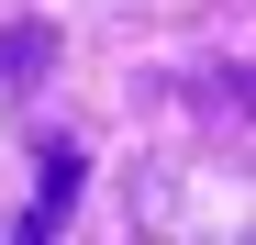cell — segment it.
<instances>
[{"mask_svg":"<svg viewBox=\"0 0 256 245\" xmlns=\"http://www.w3.org/2000/svg\"><path fill=\"white\" fill-rule=\"evenodd\" d=\"M78 178H90V156H78L67 134H45V156H34V200H22V245H45V234L78 212Z\"/></svg>","mask_w":256,"mask_h":245,"instance_id":"obj_1","label":"cell"},{"mask_svg":"<svg viewBox=\"0 0 256 245\" xmlns=\"http://www.w3.org/2000/svg\"><path fill=\"white\" fill-rule=\"evenodd\" d=\"M56 67V22L45 12H22V22H0V100H22L34 78Z\"/></svg>","mask_w":256,"mask_h":245,"instance_id":"obj_2","label":"cell"}]
</instances>
